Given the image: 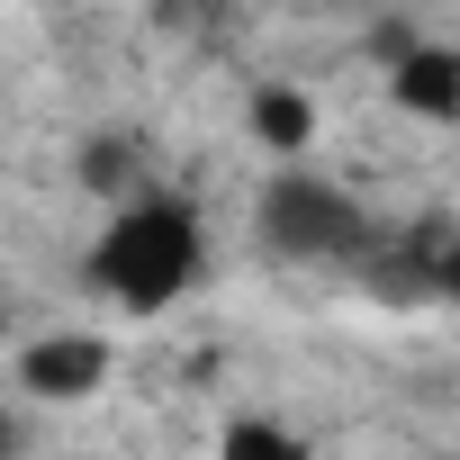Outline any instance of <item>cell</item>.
Listing matches in <instances>:
<instances>
[{"label": "cell", "instance_id": "obj_1", "mask_svg": "<svg viewBox=\"0 0 460 460\" xmlns=\"http://www.w3.org/2000/svg\"><path fill=\"white\" fill-rule=\"evenodd\" d=\"M199 280V217L181 199H118V217L91 244V289L127 316H163Z\"/></svg>", "mask_w": 460, "mask_h": 460}, {"label": "cell", "instance_id": "obj_2", "mask_svg": "<svg viewBox=\"0 0 460 460\" xmlns=\"http://www.w3.org/2000/svg\"><path fill=\"white\" fill-rule=\"evenodd\" d=\"M253 235L280 262H361L370 253V217L352 190L316 181V172H271L253 199Z\"/></svg>", "mask_w": 460, "mask_h": 460}, {"label": "cell", "instance_id": "obj_3", "mask_svg": "<svg viewBox=\"0 0 460 460\" xmlns=\"http://www.w3.org/2000/svg\"><path fill=\"white\" fill-rule=\"evenodd\" d=\"M100 379H109V343H100V334H46V343L19 352V388L46 397V406H73V397H91Z\"/></svg>", "mask_w": 460, "mask_h": 460}, {"label": "cell", "instance_id": "obj_4", "mask_svg": "<svg viewBox=\"0 0 460 460\" xmlns=\"http://www.w3.org/2000/svg\"><path fill=\"white\" fill-rule=\"evenodd\" d=\"M388 100L424 127H451L460 118V46H397L388 64Z\"/></svg>", "mask_w": 460, "mask_h": 460}, {"label": "cell", "instance_id": "obj_5", "mask_svg": "<svg viewBox=\"0 0 460 460\" xmlns=\"http://www.w3.org/2000/svg\"><path fill=\"white\" fill-rule=\"evenodd\" d=\"M253 136H262L271 154H307V136H316L307 91H298V82H262V91H253Z\"/></svg>", "mask_w": 460, "mask_h": 460}, {"label": "cell", "instance_id": "obj_6", "mask_svg": "<svg viewBox=\"0 0 460 460\" xmlns=\"http://www.w3.org/2000/svg\"><path fill=\"white\" fill-rule=\"evenodd\" d=\"M82 190H100V199H118V190H136V145H127V136L109 145V136H100V145L82 154Z\"/></svg>", "mask_w": 460, "mask_h": 460}, {"label": "cell", "instance_id": "obj_7", "mask_svg": "<svg viewBox=\"0 0 460 460\" xmlns=\"http://www.w3.org/2000/svg\"><path fill=\"white\" fill-rule=\"evenodd\" d=\"M226 451H235V460H289V451H298V433H280V424L244 415V424H226Z\"/></svg>", "mask_w": 460, "mask_h": 460}, {"label": "cell", "instance_id": "obj_8", "mask_svg": "<svg viewBox=\"0 0 460 460\" xmlns=\"http://www.w3.org/2000/svg\"><path fill=\"white\" fill-rule=\"evenodd\" d=\"M433 307H460V235L433 244Z\"/></svg>", "mask_w": 460, "mask_h": 460}, {"label": "cell", "instance_id": "obj_9", "mask_svg": "<svg viewBox=\"0 0 460 460\" xmlns=\"http://www.w3.org/2000/svg\"><path fill=\"white\" fill-rule=\"evenodd\" d=\"M0 451H19V424H10V415H0Z\"/></svg>", "mask_w": 460, "mask_h": 460}]
</instances>
